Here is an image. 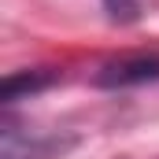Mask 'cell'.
<instances>
[{
  "mask_svg": "<svg viewBox=\"0 0 159 159\" xmlns=\"http://www.w3.org/2000/svg\"><path fill=\"white\" fill-rule=\"evenodd\" d=\"M144 81H159V56H152V52L111 59L96 74V85H104V89H126V85H144Z\"/></svg>",
  "mask_w": 159,
  "mask_h": 159,
  "instance_id": "cell-1",
  "label": "cell"
},
{
  "mask_svg": "<svg viewBox=\"0 0 159 159\" xmlns=\"http://www.w3.org/2000/svg\"><path fill=\"white\" fill-rule=\"evenodd\" d=\"M67 148V141L52 137V133H22L19 126H4V144L0 159H56Z\"/></svg>",
  "mask_w": 159,
  "mask_h": 159,
  "instance_id": "cell-2",
  "label": "cell"
},
{
  "mask_svg": "<svg viewBox=\"0 0 159 159\" xmlns=\"http://www.w3.org/2000/svg\"><path fill=\"white\" fill-rule=\"evenodd\" d=\"M56 74L52 70H30V74H7L4 78V104H19L22 96L41 93L44 85H52Z\"/></svg>",
  "mask_w": 159,
  "mask_h": 159,
  "instance_id": "cell-3",
  "label": "cell"
},
{
  "mask_svg": "<svg viewBox=\"0 0 159 159\" xmlns=\"http://www.w3.org/2000/svg\"><path fill=\"white\" fill-rule=\"evenodd\" d=\"M104 7L115 22H133L141 15V0H104Z\"/></svg>",
  "mask_w": 159,
  "mask_h": 159,
  "instance_id": "cell-4",
  "label": "cell"
}]
</instances>
